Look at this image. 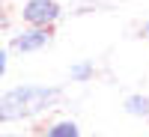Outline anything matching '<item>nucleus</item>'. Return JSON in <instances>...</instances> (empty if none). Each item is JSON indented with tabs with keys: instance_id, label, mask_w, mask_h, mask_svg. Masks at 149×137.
Segmentation results:
<instances>
[{
	"instance_id": "obj_5",
	"label": "nucleus",
	"mask_w": 149,
	"mask_h": 137,
	"mask_svg": "<svg viewBox=\"0 0 149 137\" xmlns=\"http://www.w3.org/2000/svg\"><path fill=\"white\" fill-rule=\"evenodd\" d=\"M125 113H128V116H137V119H146V116H149V95L131 92V95L125 98Z\"/></svg>"
},
{
	"instance_id": "obj_6",
	"label": "nucleus",
	"mask_w": 149,
	"mask_h": 137,
	"mask_svg": "<svg viewBox=\"0 0 149 137\" xmlns=\"http://www.w3.org/2000/svg\"><path fill=\"white\" fill-rule=\"evenodd\" d=\"M69 78L78 81V83L93 81V78H95V63H93V60H81V63H74V66L69 69Z\"/></svg>"
},
{
	"instance_id": "obj_9",
	"label": "nucleus",
	"mask_w": 149,
	"mask_h": 137,
	"mask_svg": "<svg viewBox=\"0 0 149 137\" xmlns=\"http://www.w3.org/2000/svg\"><path fill=\"white\" fill-rule=\"evenodd\" d=\"M0 137H24V134H0Z\"/></svg>"
},
{
	"instance_id": "obj_2",
	"label": "nucleus",
	"mask_w": 149,
	"mask_h": 137,
	"mask_svg": "<svg viewBox=\"0 0 149 137\" xmlns=\"http://www.w3.org/2000/svg\"><path fill=\"white\" fill-rule=\"evenodd\" d=\"M60 18H63V6L57 0H24V6H21V21L27 27L51 30Z\"/></svg>"
},
{
	"instance_id": "obj_3",
	"label": "nucleus",
	"mask_w": 149,
	"mask_h": 137,
	"mask_svg": "<svg viewBox=\"0 0 149 137\" xmlns=\"http://www.w3.org/2000/svg\"><path fill=\"white\" fill-rule=\"evenodd\" d=\"M48 42H51V30H45V27H24L21 33H15L9 39V51H15V54H36V51H42V48H48Z\"/></svg>"
},
{
	"instance_id": "obj_1",
	"label": "nucleus",
	"mask_w": 149,
	"mask_h": 137,
	"mask_svg": "<svg viewBox=\"0 0 149 137\" xmlns=\"http://www.w3.org/2000/svg\"><path fill=\"white\" fill-rule=\"evenodd\" d=\"M63 90L60 86H48V83H18L0 95V125L3 122H18V119H33L48 113L57 102Z\"/></svg>"
},
{
	"instance_id": "obj_8",
	"label": "nucleus",
	"mask_w": 149,
	"mask_h": 137,
	"mask_svg": "<svg viewBox=\"0 0 149 137\" xmlns=\"http://www.w3.org/2000/svg\"><path fill=\"white\" fill-rule=\"evenodd\" d=\"M143 33H146V39H149V21H146V27H143Z\"/></svg>"
},
{
	"instance_id": "obj_11",
	"label": "nucleus",
	"mask_w": 149,
	"mask_h": 137,
	"mask_svg": "<svg viewBox=\"0 0 149 137\" xmlns=\"http://www.w3.org/2000/svg\"><path fill=\"white\" fill-rule=\"evenodd\" d=\"M86 137H98V134H86Z\"/></svg>"
},
{
	"instance_id": "obj_4",
	"label": "nucleus",
	"mask_w": 149,
	"mask_h": 137,
	"mask_svg": "<svg viewBox=\"0 0 149 137\" xmlns=\"http://www.w3.org/2000/svg\"><path fill=\"white\" fill-rule=\"evenodd\" d=\"M42 137H84V134H81V125L74 119H57L45 128Z\"/></svg>"
},
{
	"instance_id": "obj_10",
	"label": "nucleus",
	"mask_w": 149,
	"mask_h": 137,
	"mask_svg": "<svg viewBox=\"0 0 149 137\" xmlns=\"http://www.w3.org/2000/svg\"><path fill=\"white\" fill-rule=\"evenodd\" d=\"M0 30H3V15H0Z\"/></svg>"
},
{
	"instance_id": "obj_7",
	"label": "nucleus",
	"mask_w": 149,
	"mask_h": 137,
	"mask_svg": "<svg viewBox=\"0 0 149 137\" xmlns=\"http://www.w3.org/2000/svg\"><path fill=\"white\" fill-rule=\"evenodd\" d=\"M9 72V48H3L0 45V78Z\"/></svg>"
}]
</instances>
